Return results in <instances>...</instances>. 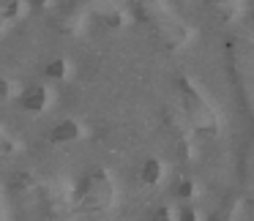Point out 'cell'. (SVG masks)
I'll list each match as a JSON object with an SVG mask.
<instances>
[{"label": "cell", "mask_w": 254, "mask_h": 221, "mask_svg": "<svg viewBox=\"0 0 254 221\" xmlns=\"http://www.w3.org/2000/svg\"><path fill=\"white\" fill-rule=\"evenodd\" d=\"M79 199H82V205H88V208H107L110 199H112V188H110V183H107V177L101 175V172L88 175L82 180V186H79Z\"/></svg>", "instance_id": "1"}, {"label": "cell", "mask_w": 254, "mask_h": 221, "mask_svg": "<svg viewBox=\"0 0 254 221\" xmlns=\"http://www.w3.org/2000/svg\"><path fill=\"white\" fill-rule=\"evenodd\" d=\"M19 104L28 112H41L47 104V90L44 88H28L22 96H19Z\"/></svg>", "instance_id": "2"}, {"label": "cell", "mask_w": 254, "mask_h": 221, "mask_svg": "<svg viewBox=\"0 0 254 221\" xmlns=\"http://www.w3.org/2000/svg\"><path fill=\"white\" fill-rule=\"evenodd\" d=\"M79 137V126L74 120H61L52 128V142H71Z\"/></svg>", "instance_id": "3"}, {"label": "cell", "mask_w": 254, "mask_h": 221, "mask_svg": "<svg viewBox=\"0 0 254 221\" xmlns=\"http://www.w3.org/2000/svg\"><path fill=\"white\" fill-rule=\"evenodd\" d=\"M142 183L145 186H156V183H159V177H161V164L156 159H148L145 161V166H142Z\"/></svg>", "instance_id": "4"}, {"label": "cell", "mask_w": 254, "mask_h": 221, "mask_svg": "<svg viewBox=\"0 0 254 221\" xmlns=\"http://www.w3.org/2000/svg\"><path fill=\"white\" fill-rule=\"evenodd\" d=\"M44 74H47V77H52V79H61L63 74H66V63H63V60H52V63H47Z\"/></svg>", "instance_id": "5"}, {"label": "cell", "mask_w": 254, "mask_h": 221, "mask_svg": "<svg viewBox=\"0 0 254 221\" xmlns=\"http://www.w3.org/2000/svg\"><path fill=\"white\" fill-rule=\"evenodd\" d=\"M191 191H194L191 180H181V183H178V188H175V194L181 199H189V197H191Z\"/></svg>", "instance_id": "6"}, {"label": "cell", "mask_w": 254, "mask_h": 221, "mask_svg": "<svg viewBox=\"0 0 254 221\" xmlns=\"http://www.w3.org/2000/svg\"><path fill=\"white\" fill-rule=\"evenodd\" d=\"M30 180H33L30 175H17V177H14V186H17V188H28Z\"/></svg>", "instance_id": "7"}, {"label": "cell", "mask_w": 254, "mask_h": 221, "mask_svg": "<svg viewBox=\"0 0 254 221\" xmlns=\"http://www.w3.org/2000/svg\"><path fill=\"white\" fill-rule=\"evenodd\" d=\"M150 221H170V210H167V208H159V210L153 213V219H150Z\"/></svg>", "instance_id": "8"}, {"label": "cell", "mask_w": 254, "mask_h": 221, "mask_svg": "<svg viewBox=\"0 0 254 221\" xmlns=\"http://www.w3.org/2000/svg\"><path fill=\"white\" fill-rule=\"evenodd\" d=\"M197 216H194V210L191 208H183V213H181V221H194Z\"/></svg>", "instance_id": "9"}, {"label": "cell", "mask_w": 254, "mask_h": 221, "mask_svg": "<svg viewBox=\"0 0 254 221\" xmlns=\"http://www.w3.org/2000/svg\"><path fill=\"white\" fill-rule=\"evenodd\" d=\"M3 96H8V82L6 79H0V99H3Z\"/></svg>", "instance_id": "10"}]
</instances>
